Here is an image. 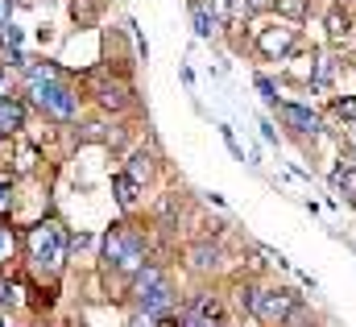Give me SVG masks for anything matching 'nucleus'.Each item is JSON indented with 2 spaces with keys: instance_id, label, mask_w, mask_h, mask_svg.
Masks as SVG:
<instances>
[{
  "instance_id": "1",
  "label": "nucleus",
  "mask_w": 356,
  "mask_h": 327,
  "mask_svg": "<svg viewBox=\"0 0 356 327\" xmlns=\"http://www.w3.org/2000/svg\"><path fill=\"white\" fill-rule=\"evenodd\" d=\"M67 248H71V237L58 220H42L38 228H29L25 237V253H29V265L42 269V273H58L63 261H67Z\"/></svg>"
},
{
  "instance_id": "2",
  "label": "nucleus",
  "mask_w": 356,
  "mask_h": 327,
  "mask_svg": "<svg viewBox=\"0 0 356 327\" xmlns=\"http://www.w3.org/2000/svg\"><path fill=\"white\" fill-rule=\"evenodd\" d=\"M104 261L120 273H137L145 265V237L133 224H112L104 237Z\"/></svg>"
},
{
  "instance_id": "3",
  "label": "nucleus",
  "mask_w": 356,
  "mask_h": 327,
  "mask_svg": "<svg viewBox=\"0 0 356 327\" xmlns=\"http://www.w3.org/2000/svg\"><path fill=\"white\" fill-rule=\"evenodd\" d=\"M294 307H298L294 290H257V298H253V315L266 327H282L294 315Z\"/></svg>"
},
{
  "instance_id": "4",
  "label": "nucleus",
  "mask_w": 356,
  "mask_h": 327,
  "mask_svg": "<svg viewBox=\"0 0 356 327\" xmlns=\"http://www.w3.org/2000/svg\"><path fill=\"white\" fill-rule=\"evenodd\" d=\"M25 91H29V99H33L38 108H46V99L58 91V67H50V63H33V67L25 71Z\"/></svg>"
},
{
  "instance_id": "5",
  "label": "nucleus",
  "mask_w": 356,
  "mask_h": 327,
  "mask_svg": "<svg viewBox=\"0 0 356 327\" xmlns=\"http://www.w3.org/2000/svg\"><path fill=\"white\" fill-rule=\"evenodd\" d=\"M182 327H224V303L216 294H199L186 311Z\"/></svg>"
},
{
  "instance_id": "6",
  "label": "nucleus",
  "mask_w": 356,
  "mask_h": 327,
  "mask_svg": "<svg viewBox=\"0 0 356 327\" xmlns=\"http://www.w3.org/2000/svg\"><path fill=\"white\" fill-rule=\"evenodd\" d=\"M277 116H282L286 129H294V133H315V129H319V116H315L311 108H302V104H277Z\"/></svg>"
},
{
  "instance_id": "7",
  "label": "nucleus",
  "mask_w": 356,
  "mask_h": 327,
  "mask_svg": "<svg viewBox=\"0 0 356 327\" xmlns=\"http://www.w3.org/2000/svg\"><path fill=\"white\" fill-rule=\"evenodd\" d=\"M42 112H46V116H54V120H71V116L79 112V95H75L71 87H63V83H58V91L46 99V108H42Z\"/></svg>"
},
{
  "instance_id": "8",
  "label": "nucleus",
  "mask_w": 356,
  "mask_h": 327,
  "mask_svg": "<svg viewBox=\"0 0 356 327\" xmlns=\"http://www.w3.org/2000/svg\"><path fill=\"white\" fill-rule=\"evenodd\" d=\"M170 303H175V290H170L166 282H158L154 290H145V294L137 298V307H141L145 315H154V319H158V315H166V311H170Z\"/></svg>"
},
{
  "instance_id": "9",
  "label": "nucleus",
  "mask_w": 356,
  "mask_h": 327,
  "mask_svg": "<svg viewBox=\"0 0 356 327\" xmlns=\"http://www.w3.org/2000/svg\"><path fill=\"white\" fill-rule=\"evenodd\" d=\"M257 46H261L266 58H282V54H290V46H294V29H261Z\"/></svg>"
},
{
  "instance_id": "10",
  "label": "nucleus",
  "mask_w": 356,
  "mask_h": 327,
  "mask_svg": "<svg viewBox=\"0 0 356 327\" xmlns=\"http://www.w3.org/2000/svg\"><path fill=\"white\" fill-rule=\"evenodd\" d=\"M21 129H25V104L0 95V137H13V133H21Z\"/></svg>"
},
{
  "instance_id": "11",
  "label": "nucleus",
  "mask_w": 356,
  "mask_h": 327,
  "mask_svg": "<svg viewBox=\"0 0 356 327\" xmlns=\"http://www.w3.org/2000/svg\"><path fill=\"white\" fill-rule=\"evenodd\" d=\"M95 91H99V104H104V108H112V112H120V108L129 104V83L99 79V83H95Z\"/></svg>"
},
{
  "instance_id": "12",
  "label": "nucleus",
  "mask_w": 356,
  "mask_h": 327,
  "mask_svg": "<svg viewBox=\"0 0 356 327\" xmlns=\"http://www.w3.org/2000/svg\"><path fill=\"white\" fill-rule=\"evenodd\" d=\"M191 269H216L220 265V248L211 245V241H199V245H191Z\"/></svg>"
},
{
  "instance_id": "13",
  "label": "nucleus",
  "mask_w": 356,
  "mask_h": 327,
  "mask_svg": "<svg viewBox=\"0 0 356 327\" xmlns=\"http://www.w3.org/2000/svg\"><path fill=\"white\" fill-rule=\"evenodd\" d=\"M112 191H116V203H120V207H133V203H137L141 182H137V178H129V174H116V178H112Z\"/></svg>"
},
{
  "instance_id": "14",
  "label": "nucleus",
  "mask_w": 356,
  "mask_h": 327,
  "mask_svg": "<svg viewBox=\"0 0 356 327\" xmlns=\"http://www.w3.org/2000/svg\"><path fill=\"white\" fill-rule=\"evenodd\" d=\"M158 282H162V269H158V265H141V269H137V278H133V294L141 298V294H145V290H154Z\"/></svg>"
},
{
  "instance_id": "15",
  "label": "nucleus",
  "mask_w": 356,
  "mask_h": 327,
  "mask_svg": "<svg viewBox=\"0 0 356 327\" xmlns=\"http://www.w3.org/2000/svg\"><path fill=\"white\" fill-rule=\"evenodd\" d=\"M191 21H195V33L199 38H211L216 33V21H211V13L203 4H191Z\"/></svg>"
},
{
  "instance_id": "16",
  "label": "nucleus",
  "mask_w": 356,
  "mask_h": 327,
  "mask_svg": "<svg viewBox=\"0 0 356 327\" xmlns=\"http://www.w3.org/2000/svg\"><path fill=\"white\" fill-rule=\"evenodd\" d=\"M327 38H332V42H344V38H348V17H344L340 8L327 13Z\"/></svg>"
},
{
  "instance_id": "17",
  "label": "nucleus",
  "mask_w": 356,
  "mask_h": 327,
  "mask_svg": "<svg viewBox=\"0 0 356 327\" xmlns=\"http://www.w3.org/2000/svg\"><path fill=\"white\" fill-rule=\"evenodd\" d=\"M332 182H336V191H344L348 199H356V174L348 170V166H340V170L332 174Z\"/></svg>"
},
{
  "instance_id": "18",
  "label": "nucleus",
  "mask_w": 356,
  "mask_h": 327,
  "mask_svg": "<svg viewBox=\"0 0 356 327\" xmlns=\"http://www.w3.org/2000/svg\"><path fill=\"white\" fill-rule=\"evenodd\" d=\"M13 253H17V232L8 224H0V265L13 261Z\"/></svg>"
},
{
  "instance_id": "19",
  "label": "nucleus",
  "mask_w": 356,
  "mask_h": 327,
  "mask_svg": "<svg viewBox=\"0 0 356 327\" xmlns=\"http://www.w3.org/2000/svg\"><path fill=\"white\" fill-rule=\"evenodd\" d=\"M277 13L290 17V21H298V17L307 13V0H277Z\"/></svg>"
},
{
  "instance_id": "20",
  "label": "nucleus",
  "mask_w": 356,
  "mask_h": 327,
  "mask_svg": "<svg viewBox=\"0 0 356 327\" xmlns=\"http://www.w3.org/2000/svg\"><path fill=\"white\" fill-rule=\"evenodd\" d=\"M71 13H75V21H83V25L95 21V4H91V0H75V4H71Z\"/></svg>"
},
{
  "instance_id": "21",
  "label": "nucleus",
  "mask_w": 356,
  "mask_h": 327,
  "mask_svg": "<svg viewBox=\"0 0 356 327\" xmlns=\"http://www.w3.org/2000/svg\"><path fill=\"white\" fill-rule=\"evenodd\" d=\"M141 174H149V158H145V154H137L133 166H129V178H137V182H141Z\"/></svg>"
},
{
  "instance_id": "22",
  "label": "nucleus",
  "mask_w": 356,
  "mask_h": 327,
  "mask_svg": "<svg viewBox=\"0 0 356 327\" xmlns=\"http://www.w3.org/2000/svg\"><path fill=\"white\" fill-rule=\"evenodd\" d=\"M17 303V286L13 282H0V307H13Z\"/></svg>"
},
{
  "instance_id": "23",
  "label": "nucleus",
  "mask_w": 356,
  "mask_h": 327,
  "mask_svg": "<svg viewBox=\"0 0 356 327\" xmlns=\"http://www.w3.org/2000/svg\"><path fill=\"white\" fill-rule=\"evenodd\" d=\"M124 327H158V324H154V315L137 311V315H129V324H124Z\"/></svg>"
},
{
  "instance_id": "24",
  "label": "nucleus",
  "mask_w": 356,
  "mask_h": 327,
  "mask_svg": "<svg viewBox=\"0 0 356 327\" xmlns=\"http://www.w3.org/2000/svg\"><path fill=\"white\" fill-rule=\"evenodd\" d=\"M257 91L266 95V104H273V108H277V95H273V83H269V79H257Z\"/></svg>"
},
{
  "instance_id": "25",
  "label": "nucleus",
  "mask_w": 356,
  "mask_h": 327,
  "mask_svg": "<svg viewBox=\"0 0 356 327\" xmlns=\"http://www.w3.org/2000/svg\"><path fill=\"white\" fill-rule=\"evenodd\" d=\"M336 112H340V116H348V120H353V116H356V99H336Z\"/></svg>"
},
{
  "instance_id": "26",
  "label": "nucleus",
  "mask_w": 356,
  "mask_h": 327,
  "mask_svg": "<svg viewBox=\"0 0 356 327\" xmlns=\"http://www.w3.org/2000/svg\"><path fill=\"white\" fill-rule=\"evenodd\" d=\"M8 207H13V191H8V186H0V216H4Z\"/></svg>"
},
{
  "instance_id": "27",
  "label": "nucleus",
  "mask_w": 356,
  "mask_h": 327,
  "mask_svg": "<svg viewBox=\"0 0 356 327\" xmlns=\"http://www.w3.org/2000/svg\"><path fill=\"white\" fill-rule=\"evenodd\" d=\"M83 245H91V237L88 232H75V237H71V248H83Z\"/></svg>"
},
{
  "instance_id": "28",
  "label": "nucleus",
  "mask_w": 356,
  "mask_h": 327,
  "mask_svg": "<svg viewBox=\"0 0 356 327\" xmlns=\"http://www.w3.org/2000/svg\"><path fill=\"white\" fill-rule=\"evenodd\" d=\"M13 13V0H0V25H4V17Z\"/></svg>"
},
{
  "instance_id": "29",
  "label": "nucleus",
  "mask_w": 356,
  "mask_h": 327,
  "mask_svg": "<svg viewBox=\"0 0 356 327\" xmlns=\"http://www.w3.org/2000/svg\"><path fill=\"white\" fill-rule=\"evenodd\" d=\"M245 4H249L253 13H261V8H269V0H245Z\"/></svg>"
},
{
  "instance_id": "30",
  "label": "nucleus",
  "mask_w": 356,
  "mask_h": 327,
  "mask_svg": "<svg viewBox=\"0 0 356 327\" xmlns=\"http://www.w3.org/2000/svg\"><path fill=\"white\" fill-rule=\"evenodd\" d=\"M158 327H182V324H175V319H162V324H158Z\"/></svg>"
}]
</instances>
